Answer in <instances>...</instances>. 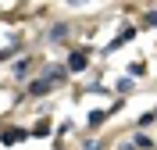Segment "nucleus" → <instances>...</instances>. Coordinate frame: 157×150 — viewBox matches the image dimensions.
Returning <instances> with one entry per match:
<instances>
[{
	"label": "nucleus",
	"instance_id": "obj_3",
	"mask_svg": "<svg viewBox=\"0 0 157 150\" xmlns=\"http://www.w3.org/2000/svg\"><path fill=\"white\" fill-rule=\"evenodd\" d=\"M50 90V79H43V82H32V97H39V93H47Z\"/></svg>",
	"mask_w": 157,
	"mask_h": 150
},
{
	"label": "nucleus",
	"instance_id": "obj_6",
	"mask_svg": "<svg viewBox=\"0 0 157 150\" xmlns=\"http://www.w3.org/2000/svg\"><path fill=\"white\" fill-rule=\"evenodd\" d=\"M100 121H104V111H93V114H89V125H93V129H97Z\"/></svg>",
	"mask_w": 157,
	"mask_h": 150
},
{
	"label": "nucleus",
	"instance_id": "obj_7",
	"mask_svg": "<svg viewBox=\"0 0 157 150\" xmlns=\"http://www.w3.org/2000/svg\"><path fill=\"white\" fill-rule=\"evenodd\" d=\"M147 21H150V25H157V11H150V14H147Z\"/></svg>",
	"mask_w": 157,
	"mask_h": 150
},
{
	"label": "nucleus",
	"instance_id": "obj_5",
	"mask_svg": "<svg viewBox=\"0 0 157 150\" xmlns=\"http://www.w3.org/2000/svg\"><path fill=\"white\" fill-rule=\"evenodd\" d=\"M32 136H50V121H39L36 129H32Z\"/></svg>",
	"mask_w": 157,
	"mask_h": 150
},
{
	"label": "nucleus",
	"instance_id": "obj_2",
	"mask_svg": "<svg viewBox=\"0 0 157 150\" xmlns=\"http://www.w3.org/2000/svg\"><path fill=\"white\" fill-rule=\"evenodd\" d=\"M0 140H4V143H18V140H25V132H21V129H7Z\"/></svg>",
	"mask_w": 157,
	"mask_h": 150
},
{
	"label": "nucleus",
	"instance_id": "obj_4",
	"mask_svg": "<svg viewBox=\"0 0 157 150\" xmlns=\"http://www.w3.org/2000/svg\"><path fill=\"white\" fill-rule=\"evenodd\" d=\"M14 75L25 79V75H29V61H18V64H14Z\"/></svg>",
	"mask_w": 157,
	"mask_h": 150
},
{
	"label": "nucleus",
	"instance_id": "obj_1",
	"mask_svg": "<svg viewBox=\"0 0 157 150\" xmlns=\"http://www.w3.org/2000/svg\"><path fill=\"white\" fill-rule=\"evenodd\" d=\"M82 68H86V54H82V50H75V54L68 57V71H82Z\"/></svg>",
	"mask_w": 157,
	"mask_h": 150
}]
</instances>
